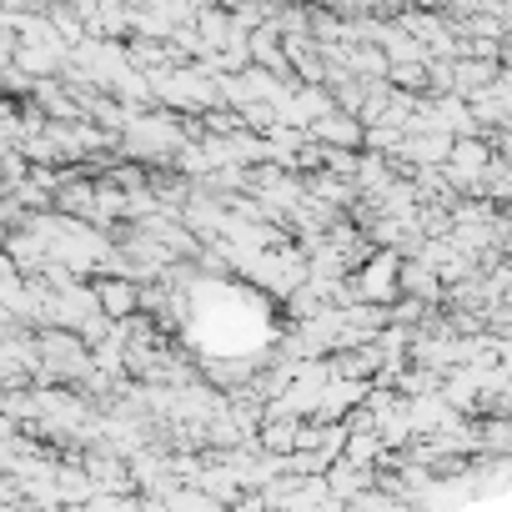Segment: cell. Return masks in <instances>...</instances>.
Instances as JSON below:
<instances>
[{
	"label": "cell",
	"instance_id": "6da1fadb",
	"mask_svg": "<svg viewBox=\"0 0 512 512\" xmlns=\"http://www.w3.org/2000/svg\"><path fill=\"white\" fill-rule=\"evenodd\" d=\"M116 146L151 171V161H171L186 146V126L176 116H166V111H136L126 121V131L116 136Z\"/></svg>",
	"mask_w": 512,
	"mask_h": 512
},
{
	"label": "cell",
	"instance_id": "7a4b0ae2",
	"mask_svg": "<svg viewBox=\"0 0 512 512\" xmlns=\"http://www.w3.org/2000/svg\"><path fill=\"white\" fill-rule=\"evenodd\" d=\"M76 462H81V472H86V482H91L96 492H111V497H136L131 472H126V457H116V452H106V447H86Z\"/></svg>",
	"mask_w": 512,
	"mask_h": 512
},
{
	"label": "cell",
	"instance_id": "3957f363",
	"mask_svg": "<svg viewBox=\"0 0 512 512\" xmlns=\"http://www.w3.org/2000/svg\"><path fill=\"white\" fill-rule=\"evenodd\" d=\"M96 312H101L106 322L141 317V287H136V282H121V277H106V282H96Z\"/></svg>",
	"mask_w": 512,
	"mask_h": 512
},
{
	"label": "cell",
	"instance_id": "277c9868",
	"mask_svg": "<svg viewBox=\"0 0 512 512\" xmlns=\"http://www.w3.org/2000/svg\"><path fill=\"white\" fill-rule=\"evenodd\" d=\"M307 141L312 146H322V151H362V126L352 121V116H322V121H312L307 126Z\"/></svg>",
	"mask_w": 512,
	"mask_h": 512
},
{
	"label": "cell",
	"instance_id": "5b68a950",
	"mask_svg": "<svg viewBox=\"0 0 512 512\" xmlns=\"http://www.w3.org/2000/svg\"><path fill=\"white\" fill-rule=\"evenodd\" d=\"M397 297H407V302H422V307H442V287H437V277L417 262H397Z\"/></svg>",
	"mask_w": 512,
	"mask_h": 512
},
{
	"label": "cell",
	"instance_id": "8992f818",
	"mask_svg": "<svg viewBox=\"0 0 512 512\" xmlns=\"http://www.w3.org/2000/svg\"><path fill=\"white\" fill-rule=\"evenodd\" d=\"M297 432H302L297 417H262V427H256V452L262 457H292L297 452Z\"/></svg>",
	"mask_w": 512,
	"mask_h": 512
},
{
	"label": "cell",
	"instance_id": "52a82bcc",
	"mask_svg": "<svg viewBox=\"0 0 512 512\" xmlns=\"http://www.w3.org/2000/svg\"><path fill=\"white\" fill-rule=\"evenodd\" d=\"M342 462L377 472V467L387 462V447H382V437H377V432H357V437H347V442H342Z\"/></svg>",
	"mask_w": 512,
	"mask_h": 512
}]
</instances>
